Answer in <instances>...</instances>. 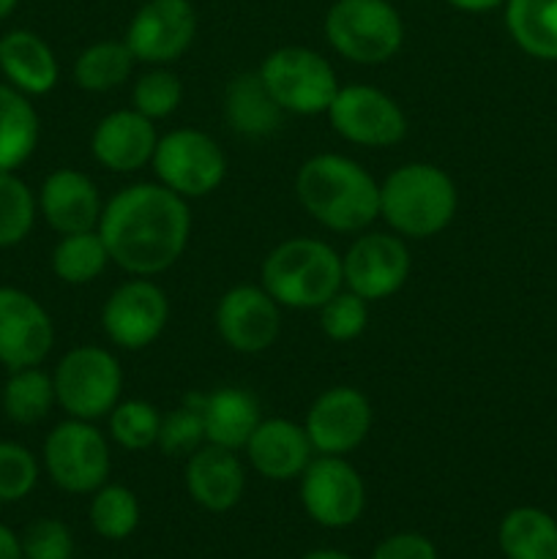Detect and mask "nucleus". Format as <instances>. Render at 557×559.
I'll list each match as a JSON object with an SVG mask.
<instances>
[{
	"label": "nucleus",
	"mask_w": 557,
	"mask_h": 559,
	"mask_svg": "<svg viewBox=\"0 0 557 559\" xmlns=\"http://www.w3.org/2000/svg\"><path fill=\"white\" fill-rule=\"evenodd\" d=\"M98 235L112 265L129 276H158L183 257L191 238L189 200L156 183H131L104 202Z\"/></svg>",
	"instance_id": "f257e3e1"
},
{
	"label": "nucleus",
	"mask_w": 557,
	"mask_h": 559,
	"mask_svg": "<svg viewBox=\"0 0 557 559\" xmlns=\"http://www.w3.org/2000/svg\"><path fill=\"white\" fill-rule=\"evenodd\" d=\"M295 197L320 227L364 233L380 218V183L342 153H317L295 175Z\"/></svg>",
	"instance_id": "f03ea898"
},
{
	"label": "nucleus",
	"mask_w": 557,
	"mask_h": 559,
	"mask_svg": "<svg viewBox=\"0 0 557 559\" xmlns=\"http://www.w3.org/2000/svg\"><path fill=\"white\" fill-rule=\"evenodd\" d=\"M457 211V183L437 164H402L380 183V218L404 240H426L446 233Z\"/></svg>",
	"instance_id": "7ed1b4c3"
},
{
	"label": "nucleus",
	"mask_w": 557,
	"mask_h": 559,
	"mask_svg": "<svg viewBox=\"0 0 557 559\" xmlns=\"http://www.w3.org/2000/svg\"><path fill=\"white\" fill-rule=\"evenodd\" d=\"M260 278L282 309L317 311L344 287L342 254L322 238H287L268 251Z\"/></svg>",
	"instance_id": "20e7f679"
},
{
	"label": "nucleus",
	"mask_w": 557,
	"mask_h": 559,
	"mask_svg": "<svg viewBox=\"0 0 557 559\" xmlns=\"http://www.w3.org/2000/svg\"><path fill=\"white\" fill-rule=\"evenodd\" d=\"M328 44L355 66H382L404 44V20L391 0H333L322 20Z\"/></svg>",
	"instance_id": "39448f33"
},
{
	"label": "nucleus",
	"mask_w": 557,
	"mask_h": 559,
	"mask_svg": "<svg viewBox=\"0 0 557 559\" xmlns=\"http://www.w3.org/2000/svg\"><path fill=\"white\" fill-rule=\"evenodd\" d=\"M55 399L69 418L102 420L123 396V366L98 344H80L52 371Z\"/></svg>",
	"instance_id": "423d86ee"
},
{
	"label": "nucleus",
	"mask_w": 557,
	"mask_h": 559,
	"mask_svg": "<svg viewBox=\"0 0 557 559\" xmlns=\"http://www.w3.org/2000/svg\"><path fill=\"white\" fill-rule=\"evenodd\" d=\"M260 80L287 115L315 118L325 115L339 93V76L331 60L311 47L287 44L262 58Z\"/></svg>",
	"instance_id": "0eeeda50"
},
{
	"label": "nucleus",
	"mask_w": 557,
	"mask_h": 559,
	"mask_svg": "<svg viewBox=\"0 0 557 559\" xmlns=\"http://www.w3.org/2000/svg\"><path fill=\"white\" fill-rule=\"evenodd\" d=\"M42 462L60 491L93 495L107 484L112 453L107 435L93 420L66 418L44 440Z\"/></svg>",
	"instance_id": "6e6552de"
},
{
	"label": "nucleus",
	"mask_w": 557,
	"mask_h": 559,
	"mask_svg": "<svg viewBox=\"0 0 557 559\" xmlns=\"http://www.w3.org/2000/svg\"><path fill=\"white\" fill-rule=\"evenodd\" d=\"M156 180L183 200L213 194L227 178V156L208 131L180 126L158 136L151 162Z\"/></svg>",
	"instance_id": "1a4fd4ad"
},
{
	"label": "nucleus",
	"mask_w": 557,
	"mask_h": 559,
	"mask_svg": "<svg viewBox=\"0 0 557 559\" xmlns=\"http://www.w3.org/2000/svg\"><path fill=\"white\" fill-rule=\"evenodd\" d=\"M331 129L349 145L393 147L407 136V115L391 93L375 85H342L328 107Z\"/></svg>",
	"instance_id": "9d476101"
},
{
	"label": "nucleus",
	"mask_w": 557,
	"mask_h": 559,
	"mask_svg": "<svg viewBox=\"0 0 557 559\" xmlns=\"http://www.w3.org/2000/svg\"><path fill=\"white\" fill-rule=\"evenodd\" d=\"M169 325V298L153 278L131 276L102 306V331L118 349L140 353L156 344Z\"/></svg>",
	"instance_id": "9b49d317"
},
{
	"label": "nucleus",
	"mask_w": 557,
	"mask_h": 559,
	"mask_svg": "<svg viewBox=\"0 0 557 559\" xmlns=\"http://www.w3.org/2000/svg\"><path fill=\"white\" fill-rule=\"evenodd\" d=\"M300 506L320 527L344 530L366 511V484L347 456H315L300 473Z\"/></svg>",
	"instance_id": "f8f14e48"
},
{
	"label": "nucleus",
	"mask_w": 557,
	"mask_h": 559,
	"mask_svg": "<svg viewBox=\"0 0 557 559\" xmlns=\"http://www.w3.org/2000/svg\"><path fill=\"white\" fill-rule=\"evenodd\" d=\"M197 38V9L191 0H145L126 27V47L137 63L173 66Z\"/></svg>",
	"instance_id": "ddd939ff"
},
{
	"label": "nucleus",
	"mask_w": 557,
	"mask_h": 559,
	"mask_svg": "<svg viewBox=\"0 0 557 559\" xmlns=\"http://www.w3.org/2000/svg\"><path fill=\"white\" fill-rule=\"evenodd\" d=\"M344 287L364 300H386L407 284L413 273L407 240L396 233H360L342 257Z\"/></svg>",
	"instance_id": "4468645a"
},
{
	"label": "nucleus",
	"mask_w": 557,
	"mask_h": 559,
	"mask_svg": "<svg viewBox=\"0 0 557 559\" xmlns=\"http://www.w3.org/2000/svg\"><path fill=\"white\" fill-rule=\"evenodd\" d=\"M213 325L233 353L260 355L282 336V306L262 284H235L218 298Z\"/></svg>",
	"instance_id": "2eb2a0df"
},
{
	"label": "nucleus",
	"mask_w": 557,
	"mask_h": 559,
	"mask_svg": "<svg viewBox=\"0 0 557 559\" xmlns=\"http://www.w3.org/2000/svg\"><path fill=\"white\" fill-rule=\"evenodd\" d=\"M371 402L353 385L322 391L306 409L304 429L317 456H347L358 451L371 431Z\"/></svg>",
	"instance_id": "dca6fc26"
},
{
	"label": "nucleus",
	"mask_w": 557,
	"mask_h": 559,
	"mask_svg": "<svg viewBox=\"0 0 557 559\" xmlns=\"http://www.w3.org/2000/svg\"><path fill=\"white\" fill-rule=\"evenodd\" d=\"M55 347V322L31 293L0 287V364L9 371L42 366Z\"/></svg>",
	"instance_id": "f3484780"
},
{
	"label": "nucleus",
	"mask_w": 557,
	"mask_h": 559,
	"mask_svg": "<svg viewBox=\"0 0 557 559\" xmlns=\"http://www.w3.org/2000/svg\"><path fill=\"white\" fill-rule=\"evenodd\" d=\"M158 145L156 123L131 109L104 115L91 134V156L109 173L129 175L147 167Z\"/></svg>",
	"instance_id": "a211bd4d"
},
{
	"label": "nucleus",
	"mask_w": 557,
	"mask_h": 559,
	"mask_svg": "<svg viewBox=\"0 0 557 559\" xmlns=\"http://www.w3.org/2000/svg\"><path fill=\"white\" fill-rule=\"evenodd\" d=\"M38 216L58 235L87 233L98 227L104 200L91 175L74 167H60L44 178L38 189Z\"/></svg>",
	"instance_id": "6ab92c4d"
},
{
	"label": "nucleus",
	"mask_w": 557,
	"mask_h": 559,
	"mask_svg": "<svg viewBox=\"0 0 557 559\" xmlns=\"http://www.w3.org/2000/svg\"><path fill=\"white\" fill-rule=\"evenodd\" d=\"M246 462L260 478L287 484L300 478L311 459L317 456L311 448L304 424L289 418H262L244 445Z\"/></svg>",
	"instance_id": "aec40b11"
},
{
	"label": "nucleus",
	"mask_w": 557,
	"mask_h": 559,
	"mask_svg": "<svg viewBox=\"0 0 557 559\" xmlns=\"http://www.w3.org/2000/svg\"><path fill=\"white\" fill-rule=\"evenodd\" d=\"M183 484L202 511L227 513L244 497L246 467L235 451L205 442L186 459Z\"/></svg>",
	"instance_id": "412c9836"
},
{
	"label": "nucleus",
	"mask_w": 557,
	"mask_h": 559,
	"mask_svg": "<svg viewBox=\"0 0 557 559\" xmlns=\"http://www.w3.org/2000/svg\"><path fill=\"white\" fill-rule=\"evenodd\" d=\"M0 74L25 96H47L58 85L60 66L38 33L16 27L0 36Z\"/></svg>",
	"instance_id": "4be33fe9"
},
{
	"label": "nucleus",
	"mask_w": 557,
	"mask_h": 559,
	"mask_svg": "<svg viewBox=\"0 0 557 559\" xmlns=\"http://www.w3.org/2000/svg\"><path fill=\"white\" fill-rule=\"evenodd\" d=\"M194 399L205 424V440L229 451H244L251 431L262 420L254 393L238 385H222L216 391L194 393Z\"/></svg>",
	"instance_id": "5701e85b"
},
{
	"label": "nucleus",
	"mask_w": 557,
	"mask_h": 559,
	"mask_svg": "<svg viewBox=\"0 0 557 559\" xmlns=\"http://www.w3.org/2000/svg\"><path fill=\"white\" fill-rule=\"evenodd\" d=\"M284 109L265 87L257 71L233 76L224 91V120L235 134L246 140H265L284 123Z\"/></svg>",
	"instance_id": "b1692460"
},
{
	"label": "nucleus",
	"mask_w": 557,
	"mask_h": 559,
	"mask_svg": "<svg viewBox=\"0 0 557 559\" xmlns=\"http://www.w3.org/2000/svg\"><path fill=\"white\" fill-rule=\"evenodd\" d=\"M42 120L31 96L0 82V173H16L36 153Z\"/></svg>",
	"instance_id": "393cba45"
},
{
	"label": "nucleus",
	"mask_w": 557,
	"mask_h": 559,
	"mask_svg": "<svg viewBox=\"0 0 557 559\" xmlns=\"http://www.w3.org/2000/svg\"><path fill=\"white\" fill-rule=\"evenodd\" d=\"M506 559H557V522L541 508H513L497 527Z\"/></svg>",
	"instance_id": "a878e982"
},
{
	"label": "nucleus",
	"mask_w": 557,
	"mask_h": 559,
	"mask_svg": "<svg viewBox=\"0 0 557 559\" xmlns=\"http://www.w3.org/2000/svg\"><path fill=\"white\" fill-rule=\"evenodd\" d=\"M506 27L530 58L557 60V0H506Z\"/></svg>",
	"instance_id": "bb28decb"
},
{
	"label": "nucleus",
	"mask_w": 557,
	"mask_h": 559,
	"mask_svg": "<svg viewBox=\"0 0 557 559\" xmlns=\"http://www.w3.org/2000/svg\"><path fill=\"white\" fill-rule=\"evenodd\" d=\"M137 60L126 41H115V38H104V41L91 44L76 55L74 66H71V76L74 85L85 93H109L118 91L123 82H129L131 71H134Z\"/></svg>",
	"instance_id": "cd10ccee"
},
{
	"label": "nucleus",
	"mask_w": 557,
	"mask_h": 559,
	"mask_svg": "<svg viewBox=\"0 0 557 559\" xmlns=\"http://www.w3.org/2000/svg\"><path fill=\"white\" fill-rule=\"evenodd\" d=\"M109 251L104 246L98 229H87V233H71L60 235L55 243L49 265L58 282L71 284V287H85L93 284L109 265Z\"/></svg>",
	"instance_id": "c85d7f7f"
},
{
	"label": "nucleus",
	"mask_w": 557,
	"mask_h": 559,
	"mask_svg": "<svg viewBox=\"0 0 557 559\" xmlns=\"http://www.w3.org/2000/svg\"><path fill=\"white\" fill-rule=\"evenodd\" d=\"M55 404H58V399H55L52 374H47L38 366L9 371V380L3 385V413L11 424H38L52 413Z\"/></svg>",
	"instance_id": "c756f323"
},
{
	"label": "nucleus",
	"mask_w": 557,
	"mask_h": 559,
	"mask_svg": "<svg viewBox=\"0 0 557 559\" xmlns=\"http://www.w3.org/2000/svg\"><path fill=\"white\" fill-rule=\"evenodd\" d=\"M87 519L98 538L126 540L140 527V500L131 489L120 484H104L93 491Z\"/></svg>",
	"instance_id": "7c9ffc66"
},
{
	"label": "nucleus",
	"mask_w": 557,
	"mask_h": 559,
	"mask_svg": "<svg viewBox=\"0 0 557 559\" xmlns=\"http://www.w3.org/2000/svg\"><path fill=\"white\" fill-rule=\"evenodd\" d=\"M162 413L156 404L145 399H120L107 415L109 440L129 453H142L147 448H156Z\"/></svg>",
	"instance_id": "2f4dec72"
},
{
	"label": "nucleus",
	"mask_w": 557,
	"mask_h": 559,
	"mask_svg": "<svg viewBox=\"0 0 557 559\" xmlns=\"http://www.w3.org/2000/svg\"><path fill=\"white\" fill-rule=\"evenodd\" d=\"M38 218V197L16 173H0V249L20 246Z\"/></svg>",
	"instance_id": "473e14b6"
},
{
	"label": "nucleus",
	"mask_w": 557,
	"mask_h": 559,
	"mask_svg": "<svg viewBox=\"0 0 557 559\" xmlns=\"http://www.w3.org/2000/svg\"><path fill=\"white\" fill-rule=\"evenodd\" d=\"M180 102H183V82L169 66H147L131 87V107L153 123L178 112Z\"/></svg>",
	"instance_id": "72a5a7b5"
},
{
	"label": "nucleus",
	"mask_w": 557,
	"mask_h": 559,
	"mask_svg": "<svg viewBox=\"0 0 557 559\" xmlns=\"http://www.w3.org/2000/svg\"><path fill=\"white\" fill-rule=\"evenodd\" d=\"M205 424H202V413L197 407L194 393L183 399V404L169 409L162 415V426H158L156 448L169 459H189L191 453L200 451L205 445Z\"/></svg>",
	"instance_id": "f704fd0d"
},
{
	"label": "nucleus",
	"mask_w": 557,
	"mask_h": 559,
	"mask_svg": "<svg viewBox=\"0 0 557 559\" xmlns=\"http://www.w3.org/2000/svg\"><path fill=\"white\" fill-rule=\"evenodd\" d=\"M317 311H320V331L336 344L355 342L366 331V325H369V300H364L347 287L339 289Z\"/></svg>",
	"instance_id": "c9c22d12"
},
{
	"label": "nucleus",
	"mask_w": 557,
	"mask_h": 559,
	"mask_svg": "<svg viewBox=\"0 0 557 559\" xmlns=\"http://www.w3.org/2000/svg\"><path fill=\"white\" fill-rule=\"evenodd\" d=\"M38 462L25 445L0 440V502H20L36 489Z\"/></svg>",
	"instance_id": "e433bc0d"
},
{
	"label": "nucleus",
	"mask_w": 557,
	"mask_h": 559,
	"mask_svg": "<svg viewBox=\"0 0 557 559\" xmlns=\"http://www.w3.org/2000/svg\"><path fill=\"white\" fill-rule=\"evenodd\" d=\"M22 555L25 559H71L74 538L60 519H36L22 533Z\"/></svg>",
	"instance_id": "4c0bfd02"
},
{
	"label": "nucleus",
	"mask_w": 557,
	"mask_h": 559,
	"mask_svg": "<svg viewBox=\"0 0 557 559\" xmlns=\"http://www.w3.org/2000/svg\"><path fill=\"white\" fill-rule=\"evenodd\" d=\"M371 559H437V549L426 535L396 533L377 544Z\"/></svg>",
	"instance_id": "58836bf2"
},
{
	"label": "nucleus",
	"mask_w": 557,
	"mask_h": 559,
	"mask_svg": "<svg viewBox=\"0 0 557 559\" xmlns=\"http://www.w3.org/2000/svg\"><path fill=\"white\" fill-rule=\"evenodd\" d=\"M0 559H25V555H22L20 535L11 527H5L3 522H0Z\"/></svg>",
	"instance_id": "ea45409f"
},
{
	"label": "nucleus",
	"mask_w": 557,
	"mask_h": 559,
	"mask_svg": "<svg viewBox=\"0 0 557 559\" xmlns=\"http://www.w3.org/2000/svg\"><path fill=\"white\" fill-rule=\"evenodd\" d=\"M446 3L457 11H464V14H486V11L506 5V0H446Z\"/></svg>",
	"instance_id": "a19ab883"
},
{
	"label": "nucleus",
	"mask_w": 557,
	"mask_h": 559,
	"mask_svg": "<svg viewBox=\"0 0 557 559\" xmlns=\"http://www.w3.org/2000/svg\"><path fill=\"white\" fill-rule=\"evenodd\" d=\"M300 559H353V557L344 555V551H336V549H315Z\"/></svg>",
	"instance_id": "79ce46f5"
},
{
	"label": "nucleus",
	"mask_w": 557,
	"mask_h": 559,
	"mask_svg": "<svg viewBox=\"0 0 557 559\" xmlns=\"http://www.w3.org/2000/svg\"><path fill=\"white\" fill-rule=\"evenodd\" d=\"M16 5H20V0H0V22L9 20L16 11Z\"/></svg>",
	"instance_id": "37998d69"
}]
</instances>
